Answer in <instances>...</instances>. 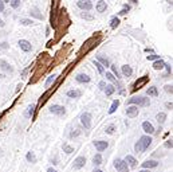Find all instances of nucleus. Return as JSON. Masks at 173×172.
Here are the masks:
<instances>
[{"label":"nucleus","instance_id":"1","mask_svg":"<svg viewBox=\"0 0 173 172\" xmlns=\"http://www.w3.org/2000/svg\"><path fill=\"white\" fill-rule=\"evenodd\" d=\"M128 105H136V106H149L150 105V100L146 97L136 96L128 100Z\"/></svg>","mask_w":173,"mask_h":172},{"label":"nucleus","instance_id":"2","mask_svg":"<svg viewBox=\"0 0 173 172\" xmlns=\"http://www.w3.org/2000/svg\"><path fill=\"white\" fill-rule=\"evenodd\" d=\"M59 3L61 0H53V8H51V26L56 27V14L59 11Z\"/></svg>","mask_w":173,"mask_h":172},{"label":"nucleus","instance_id":"3","mask_svg":"<svg viewBox=\"0 0 173 172\" xmlns=\"http://www.w3.org/2000/svg\"><path fill=\"white\" fill-rule=\"evenodd\" d=\"M114 168L117 169L118 172H129V165L126 164V161L123 160V159H115L114 160Z\"/></svg>","mask_w":173,"mask_h":172},{"label":"nucleus","instance_id":"4","mask_svg":"<svg viewBox=\"0 0 173 172\" xmlns=\"http://www.w3.org/2000/svg\"><path fill=\"white\" fill-rule=\"evenodd\" d=\"M81 124L83 125L85 129H90L91 128V113L83 112L81 114Z\"/></svg>","mask_w":173,"mask_h":172},{"label":"nucleus","instance_id":"5","mask_svg":"<svg viewBox=\"0 0 173 172\" xmlns=\"http://www.w3.org/2000/svg\"><path fill=\"white\" fill-rule=\"evenodd\" d=\"M148 81H149V75H144V77H141V78H138L136 82L133 83V89H131V91H137V90H140L142 86H145L146 83H148Z\"/></svg>","mask_w":173,"mask_h":172},{"label":"nucleus","instance_id":"6","mask_svg":"<svg viewBox=\"0 0 173 172\" xmlns=\"http://www.w3.org/2000/svg\"><path fill=\"white\" fill-rule=\"evenodd\" d=\"M152 137L150 136H148V135H144V136H141L140 137V140H138V144L141 145V148H142V151L145 152L146 149H148L149 147L152 145Z\"/></svg>","mask_w":173,"mask_h":172},{"label":"nucleus","instance_id":"7","mask_svg":"<svg viewBox=\"0 0 173 172\" xmlns=\"http://www.w3.org/2000/svg\"><path fill=\"white\" fill-rule=\"evenodd\" d=\"M50 113L55 114V116H64L66 114V108L62 105H51L50 106Z\"/></svg>","mask_w":173,"mask_h":172},{"label":"nucleus","instance_id":"8","mask_svg":"<svg viewBox=\"0 0 173 172\" xmlns=\"http://www.w3.org/2000/svg\"><path fill=\"white\" fill-rule=\"evenodd\" d=\"M93 144H94L95 149L98 151V153L103 152V151H106L107 147H109V143H107L106 140H95Z\"/></svg>","mask_w":173,"mask_h":172},{"label":"nucleus","instance_id":"9","mask_svg":"<svg viewBox=\"0 0 173 172\" xmlns=\"http://www.w3.org/2000/svg\"><path fill=\"white\" fill-rule=\"evenodd\" d=\"M138 113H140V109H138V106H136V105H129L128 109H126V114H128L129 119H134V117L138 116Z\"/></svg>","mask_w":173,"mask_h":172},{"label":"nucleus","instance_id":"10","mask_svg":"<svg viewBox=\"0 0 173 172\" xmlns=\"http://www.w3.org/2000/svg\"><path fill=\"white\" fill-rule=\"evenodd\" d=\"M86 164V157L85 156H78V157L74 160V164H73V168L74 169H82Z\"/></svg>","mask_w":173,"mask_h":172},{"label":"nucleus","instance_id":"11","mask_svg":"<svg viewBox=\"0 0 173 172\" xmlns=\"http://www.w3.org/2000/svg\"><path fill=\"white\" fill-rule=\"evenodd\" d=\"M158 164H160V161L150 159V160H146V161H144L142 163V169H149V171H150L152 168H157Z\"/></svg>","mask_w":173,"mask_h":172},{"label":"nucleus","instance_id":"12","mask_svg":"<svg viewBox=\"0 0 173 172\" xmlns=\"http://www.w3.org/2000/svg\"><path fill=\"white\" fill-rule=\"evenodd\" d=\"M142 130H144V132H145L148 136L153 135V133L156 132V130H154V127H153V125H152L149 121H144V122H142Z\"/></svg>","mask_w":173,"mask_h":172},{"label":"nucleus","instance_id":"13","mask_svg":"<svg viewBox=\"0 0 173 172\" xmlns=\"http://www.w3.org/2000/svg\"><path fill=\"white\" fill-rule=\"evenodd\" d=\"M18 45H19V47L22 48L24 53H28V51L32 50V46H31V43L28 42V40H26V39H20Z\"/></svg>","mask_w":173,"mask_h":172},{"label":"nucleus","instance_id":"14","mask_svg":"<svg viewBox=\"0 0 173 172\" xmlns=\"http://www.w3.org/2000/svg\"><path fill=\"white\" fill-rule=\"evenodd\" d=\"M77 6L81 10H86V11H90V10L93 8L91 1H89V0H79L78 3H77Z\"/></svg>","mask_w":173,"mask_h":172},{"label":"nucleus","instance_id":"15","mask_svg":"<svg viewBox=\"0 0 173 172\" xmlns=\"http://www.w3.org/2000/svg\"><path fill=\"white\" fill-rule=\"evenodd\" d=\"M0 69L7 71V73H14V67H12L6 59H0Z\"/></svg>","mask_w":173,"mask_h":172},{"label":"nucleus","instance_id":"16","mask_svg":"<svg viewBox=\"0 0 173 172\" xmlns=\"http://www.w3.org/2000/svg\"><path fill=\"white\" fill-rule=\"evenodd\" d=\"M123 160L126 161V164L129 165V168H134V167H137V164H138V161H137V159L134 157V156L131 155H128Z\"/></svg>","mask_w":173,"mask_h":172},{"label":"nucleus","instance_id":"17","mask_svg":"<svg viewBox=\"0 0 173 172\" xmlns=\"http://www.w3.org/2000/svg\"><path fill=\"white\" fill-rule=\"evenodd\" d=\"M90 79H91V78H90L87 74H83V73L78 74V75L75 77V81L78 82V83H89Z\"/></svg>","mask_w":173,"mask_h":172},{"label":"nucleus","instance_id":"18","mask_svg":"<svg viewBox=\"0 0 173 172\" xmlns=\"http://www.w3.org/2000/svg\"><path fill=\"white\" fill-rule=\"evenodd\" d=\"M66 96L69 98H81L82 97V91L81 90H77V89H71L66 93Z\"/></svg>","mask_w":173,"mask_h":172},{"label":"nucleus","instance_id":"19","mask_svg":"<svg viewBox=\"0 0 173 172\" xmlns=\"http://www.w3.org/2000/svg\"><path fill=\"white\" fill-rule=\"evenodd\" d=\"M121 73H122L123 77H126V78H128V77H130L131 74H133V69H131L129 65H123L122 67H121Z\"/></svg>","mask_w":173,"mask_h":172},{"label":"nucleus","instance_id":"20","mask_svg":"<svg viewBox=\"0 0 173 172\" xmlns=\"http://www.w3.org/2000/svg\"><path fill=\"white\" fill-rule=\"evenodd\" d=\"M97 12H105L106 11V8H107V4H106V1L105 0H98V3H97Z\"/></svg>","mask_w":173,"mask_h":172},{"label":"nucleus","instance_id":"21","mask_svg":"<svg viewBox=\"0 0 173 172\" xmlns=\"http://www.w3.org/2000/svg\"><path fill=\"white\" fill-rule=\"evenodd\" d=\"M35 113H36V105H30V106L27 108V113H26V116L32 117V120H35Z\"/></svg>","mask_w":173,"mask_h":172},{"label":"nucleus","instance_id":"22","mask_svg":"<svg viewBox=\"0 0 173 172\" xmlns=\"http://www.w3.org/2000/svg\"><path fill=\"white\" fill-rule=\"evenodd\" d=\"M97 62H99L103 67H110L109 59H107V58H105V56H102V55H97Z\"/></svg>","mask_w":173,"mask_h":172},{"label":"nucleus","instance_id":"23","mask_svg":"<svg viewBox=\"0 0 173 172\" xmlns=\"http://www.w3.org/2000/svg\"><path fill=\"white\" fill-rule=\"evenodd\" d=\"M26 160H27L28 163H31V164L36 163V155H35V152H32V151L27 152V155H26Z\"/></svg>","mask_w":173,"mask_h":172},{"label":"nucleus","instance_id":"24","mask_svg":"<svg viewBox=\"0 0 173 172\" xmlns=\"http://www.w3.org/2000/svg\"><path fill=\"white\" fill-rule=\"evenodd\" d=\"M105 94H106L107 97H110V96H113L114 94V91H115V86L113 83H110V85H106V88H105Z\"/></svg>","mask_w":173,"mask_h":172},{"label":"nucleus","instance_id":"25","mask_svg":"<svg viewBox=\"0 0 173 172\" xmlns=\"http://www.w3.org/2000/svg\"><path fill=\"white\" fill-rule=\"evenodd\" d=\"M164 66H165V62L161 59V58L153 62V69H154V70H162V69H164Z\"/></svg>","mask_w":173,"mask_h":172},{"label":"nucleus","instance_id":"26","mask_svg":"<svg viewBox=\"0 0 173 172\" xmlns=\"http://www.w3.org/2000/svg\"><path fill=\"white\" fill-rule=\"evenodd\" d=\"M102 161H103L102 155H101V153H95L94 157H93V164H94V165H101Z\"/></svg>","mask_w":173,"mask_h":172},{"label":"nucleus","instance_id":"27","mask_svg":"<svg viewBox=\"0 0 173 172\" xmlns=\"http://www.w3.org/2000/svg\"><path fill=\"white\" fill-rule=\"evenodd\" d=\"M156 120H157V122L160 124V127H161V125L165 122V120H166V114H165L164 112H160L156 116Z\"/></svg>","mask_w":173,"mask_h":172},{"label":"nucleus","instance_id":"28","mask_svg":"<svg viewBox=\"0 0 173 172\" xmlns=\"http://www.w3.org/2000/svg\"><path fill=\"white\" fill-rule=\"evenodd\" d=\"M118 106H120V100H114V101H113V104L110 105V109H109V114H113V113H114L115 110L118 109Z\"/></svg>","mask_w":173,"mask_h":172},{"label":"nucleus","instance_id":"29","mask_svg":"<svg viewBox=\"0 0 173 172\" xmlns=\"http://www.w3.org/2000/svg\"><path fill=\"white\" fill-rule=\"evenodd\" d=\"M146 94H148L149 97H157L158 96V90H157L156 86H152V88H149L148 90H146Z\"/></svg>","mask_w":173,"mask_h":172},{"label":"nucleus","instance_id":"30","mask_svg":"<svg viewBox=\"0 0 173 172\" xmlns=\"http://www.w3.org/2000/svg\"><path fill=\"white\" fill-rule=\"evenodd\" d=\"M110 67H112V74L115 77V79H120L121 78V73H120V70H118V67H117V65H110Z\"/></svg>","mask_w":173,"mask_h":172},{"label":"nucleus","instance_id":"31","mask_svg":"<svg viewBox=\"0 0 173 172\" xmlns=\"http://www.w3.org/2000/svg\"><path fill=\"white\" fill-rule=\"evenodd\" d=\"M30 15L31 16H35V18H38V19H43V15L40 14V11L38 8H32L30 11Z\"/></svg>","mask_w":173,"mask_h":172},{"label":"nucleus","instance_id":"32","mask_svg":"<svg viewBox=\"0 0 173 172\" xmlns=\"http://www.w3.org/2000/svg\"><path fill=\"white\" fill-rule=\"evenodd\" d=\"M62 149H63V152L67 153V155H70V153L74 152V148L71 147V145H69V144H63L62 145Z\"/></svg>","mask_w":173,"mask_h":172},{"label":"nucleus","instance_id":"33","mask_svg":"<svg viewBox=\"0 0 173 172\" xmlns=\"http://www.w3.org/2000/svg\"><path fill=\"white\" fill-rule=\"evenodd\" d=\"M118 26H120V19H118L117 16H114L112 19V22H110V27H112V28H117Z\"/></svg>","mask_w":173,"mask_h":172},{"label":"nucleus","instance_id":"34","mask_svg":"<svg viewBox=\"0 0 173 172\" xmlns=\"http://www.w3.org/2000/svg\"><path fill=\"white\" fill-rule=\"evenodd\" d=\"M93 63H94V65H95V67H97V70H98V73H99V74H103V73H105V67H103V66L101 65L99 62L94 61V62H93Z\"/></svg>","mask_w":173,"mask_h":172},{"label":"nucleus","instance_id":"35","mask_svg":"<svg viewBox=\"0 0 173 172\" xmlns=\"http://www.w3.org/2000/svg\"><path fill=\"white\" fill-rule=\"evenodd\" d=\"M81 133H82V130H81V129H74L73 132L70 133V136H69V137H70V138H75V137H78V136L81 135Z\"/></svg>","mask_w":173,"mask_h":172},{"label":"nucleus","instance_id":"36","mask_svg":"<svg viewBox=\"0 0 173 172\" xmlns=\"http://www.w3.org/2000/svg\"><path fill=\"white\" fill-rule=\"evenodd\" d=\"M114 130H115V127L112 124V125H107L106 129H105V132H106L107 135H113V133H114Z\"/></svg>","mask_w":173,"mask_h":172},{"label":"nucleus","instance_id":"37","mask_svg":"<svg viewBox=\"0 0 173 172\" xmlns=\"http://www.w3.org/2000/svg\"><path fill=\"white\" fill-rule=\"evenodd\" d=\"M128 11H130V6L125 4V6H123V8L121 10V11L118 12V14H120V15H126V14H128Z\"/></svg>","mask_w":173,"mask_h":172},{"label":"nucleus","instance_id":"38","mask_svg":"<svg viewBox=\"0 0 173 172\" xmlns=\"http://www.w3.org/2000/svg\"><path fill=\"white\" fill-rule=\"evenodd\" d=\"M9 4L12 8H18L20 6V0H9Z\"/></svg>","mask_w":173,"mask_h":172},{"label":"nucleus","instance_id":"39","mask_svg":"<svg viewBox=\"0 0 173 172\" xmlns=\"http://www.w3.org/2000/svg\"><path fill=\"white\" fill-rule=\"evenodd\" d=\"M164 147L165 148H168V149H172L173 148V143H172V138H169V140H166L164 143Z\"/></svg>","mask_w":173,"mask_h":172},{"label":"nucleus","instance_id":"40","mask_svg":"<svg viewBox=\"0 0 173 172\" xmlns=\"http://www.w3.org/2000/svg\"><path fill=\"white\" fill-rule=\"evenodd\" d=\"M160 59V55H157V54H150V55H148V61H157Z\"/></svg>","mask_w":173,"mask_h":172},{"label":"nucleus","instance_id":"41","mask_svg":"<svg viewBox=\"0 0 173 172\" xmlns=\"http://www.w3.org/2000/svg\"><path fill=\"white\" fill-rule=\"evenodd\" d=\"M20 23H22L23 26H30V24H32V20L31 19H20Z\"/></svg>","mask_w":173,"mask_h":172},{"label":"nucleus","instance_id":"42","mask_svg":"<svg viewBox=\"0 0 173 172\" xmlns=\"http://www.w3.org/2000/svg\"><path fill=\"white\" fill-rule=\"evenodd\" d=\"M106 78H107V79H109V81H110V82H115V81H117V79H115V77H114V75H113V74H112V73H106Z\"/></svg>","mask_w":173,"mask_h":172},{"label":"nucleus","instance_id":"43","mask_svg":"<svg viewBox=\"0 0 173 172\" xmlns=\"http://www.w3.org/2000/svg\"><path fill=\"white\" fill-rule=\"evenodd\" d=\"M54 79H55V75L48 77V78H47V81H46V88H48V86H50V85H51V82H53Z\"/></svg>","mask_w":173,"mask_h":172},{"label":"nucleus","instance_id":"44","mask_svg":"<svg viewBox=\"0 0 173 172\" xmlns=\"http://www.w3.org/2000/svg\"><path fill=\"white\" fill-rule=\"evenodd\" d=\"M165 91L172 94L173 93V86H172V85H165Z\"/></svg>","mask_w":173,"mask_h":172},{"label":"nucleus","instance_id":"45","mask_svg":"<svg viewBox=\"0 0 173 172\" xmlns=\"http://www.w3.org/2000/svg\"><path fill=\"white\" fill-rule=\"evenodd\" d=\"M164 67L166 69V71H168V74H166V75L172 74V66H170V63H165V66H164Z\"/></svg>","mask_w":173,"mask_h":172},{"label":"nucleus","instance_id":"46","mask_svg":"<svg viewBox=\"0 0 173 172\" xmlns=\"http://www.w3.org/2000/svg\"><path fill=\"white\" fill-rule=\"evenodd\" d=\"M98 86H99V89H101V90H105V88H106V82H105V81H101Z\"/></svg>","mask_w":173,"mask_h":172},{"label":"nucleus","instance_id":"47","mask_svg":"<svg viewBox=\"0 0 173 172\" xmlns=\"http://www.w3.org/2000/svg\"><path fill=\"white\" fill-rule=\"evenodd\" d=\"M82 18H85V19H87V20H91L93 19L91 15H87V14H82Z\"/></svg>","mask_w":173,"mask_h":172},{"label":"nucleus","instance_id":"48","mask_svg":"<svg viewBox=\"0 0 173 172\" xmlns=\"http://www.w3.org/2000/svg\"><path fill=\"white\" fill-rule=\"evenodd\" d=\"M51 163H53L54 165H56V164H58V156H54V159H51Z\"/></svg>","mask_w":173,"mask_h":172},{"label":"nucleus","instance_id":"49","mask_svg":"<svg viewBox=\"0 0 173 172\" xmlns=\"http://www.w3.org/2000/svg\"><path fill=\"white\" fill-rule=\"evenodd\" d=\"M3 10H4V1L0 0V12H3Z\"/></svg>","mask_w":173,"mask_h":172},{"label":"nucleus","instance_id":"50","mask_svg":"<svg viewBox=\"0 0 173 172\" xmlns=\"http://www.w3.org/2000/svg\"><path fill=\"white\" fill-rule=\"evenodd\" d=\"M0 48H8V43L3 42V43H1V46H0Z\"/></svg>","mask_w":173,"mask_h":172},{"label":"nucleus","instance_id":"51","mask_svg":"<svg viewBox=\"0 0 173 172\" xmlns=\"http://www.w3.org/2000/svg\"><path fill=\"white\" fill-rule=\"evenodd\" d=\"M165 106H166V109H172V102H166V104H165Z\"/></svg>","mask_w":173,"mask_h":172},{"label":"nucleus","instance_id":"52","mask_svg":"<svg viewBox=\"0 0 173 172\" xmlns=\"http://www.w3.org/2000/svg\"><path fill=\"white\" fill-rule=\"evenodd\" d=\"M47 172H58V171H56L55 168H53V167H48V168H47Z\"/></svg>","mask_w":173,"mask_h":172},{"label":"nucleus","instance_id":"53","mask_svg":"<svg viewBox=\"0 0 173 172\" xmlns=\"http://www.w3.org/2000/svg\"><path fill=\"white\" fill-rule=\"evenodd\" d=\"M93 172H103V171H102V169H99V168H95Z\"/></svg>","mask_w":173,"mask_h":172},{"label":"nucleus","instance_id":"54","mask_svg":"<svg viewBox=\"0 0 173 172\" xmlns=\"http://www.w3.org/2000/svg\"><path fill=\"white\" fill-rule=\"evenodd\" d=\"M0 27H4V22L1 19H0Z\"/></svg>","mask_w":173,"mask_h":172},{"label":"nucleus","instance_id":"55","mask_svg":"<svg viewBox=\"0 0 173 172\" xmlns=\"http://www.w3.org/2000/svg\"><path fill=\"white\" fill-rule=\"evenodd\" d=\"M138 172H150L149 169H141V171H138Z\"/></svg>","mask_w":173,"mask_h":172},{"label":"nucleus","instance_id":"56","mask_svg":"<svg viewBox=\"0 0 173 172\" xmlns=\"http://www.w3.org/2000/svg\"><path fill=\"white\" fill-rule=\"evenodd\" d=\"M4 77H6V75H4L3 73H0V78H4Z\"/></svg>","mask_w":173,"mask_h":172},{"label":"nucleus","instance_id":"57","mask_svg":"<svg viewBox=\"0 0 173 172\" xmlns=\"http://www.w3.org/2000/svg\"><path fill=\"white\" fill-rule=\"evenodd\" d=\"M131 3H138V0H130Z\"/></svg>","mask_w":173,"mask_h":172},{"label":"nucleus","instance_id":"58","mask_svg":"<svg viewBox=\"0 0 173 172\" xmlns=\"http://www.w3.org/2000/svg\"><path fill=\"white\" fill-rule=\"evenodd\" d=\"M1 155H3V153H1V149H0V156H1Z\"/></svg>","mask_w":173,"mask_h":172},{"label":"nucleus","instance_id":"59","mask_svg":"<svg viewBox=\"0 0 173 172\" xmlns=\"http://www.w3.org/2000/svg\"><path fill=\"white\" fill-rule=\"evenodd\" d=\"M4 1H8V3H9V0H4Z\"/></svg>","mask_w":173,"mask_h":172}]
</instances>
